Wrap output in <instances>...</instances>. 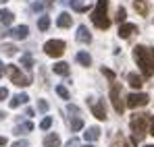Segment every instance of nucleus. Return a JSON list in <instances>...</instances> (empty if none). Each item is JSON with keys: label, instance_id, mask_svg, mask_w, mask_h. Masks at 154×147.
I'll list each match as a JSON object with an SVG mask.
<instances>
[{"label": "nucleus", "instance_id": "obj_1", "mask_svg": "<svg viewBox=\"0 0 154 147\" xmlns=\"http://www.w3.org/2000/svg\"><path fill=\"white\" fill-rule=\"evenodd\" d=\"M133 58L137 62V66L142 69L144 77H152L154 75V50L146 46H135L133 48Z\"/></svg>", "mask_w": 154, "mask_h": 147}, {"label": "nucleus", "instance_id": "obj_2", "mask_svg": "<svg viewBox=\"0 0 154 147\" xmlns=\"http://www.w3.org/2000/svg\"><path fill=\"white\" fill-rule=\"evenodd\" d=\"M150 122V116L148 114H133V118H131V131H133V145H137L142 139H144V135H146V126Z\"/></svg>", "mask_w": 154, "mask_h": 147}, {"label": "nucleus", "instance_id": "obj_3", "mask_svg": "<svg viewBox=\"0 0 154 147\" xmlns=\"http://www.w3.org/2000/svg\"><path fill=\"white\" fill-rule=\"evenodd\" d=\"M106 8H108V0H98L96 2V10L92 13V23L98 29H108L110 27V19L106 15Z\"/></svg>", "mask_w": 154, "mask_h": 147}, {"label": "nucleus", "instance_id": "obj_4", "mask_svg": "<svg viewBox=\"0 0 154 147\" xmlns=\"http://www.w3.org/2000/svg\"><path fill=\"white\" fill-rule=\"evenodd\" d=\"M6 73L11 77V81L17 85V87H27L29 83H31V77H25V75L19 71V66H15V64H11V66H6Z\"/></svg>", "mask_w": 154, "mask_h": 147}, {"label": "nucleus", "instance_id": "obj_5", "mask_svg": "<svg viewBox=\"0 0 154 147\" xmlns=\"http://www.w3.org/2000/svg\"><path fill=\"white\" fill-rule=\"evenodd\" d=\"M110 101H112L115 112H117V114H123L125 104L121 101V87H119V83H117V81H112V83H110Z\"/></svg>", "mask_w": 154, "mask_h": 147}, {"label": "nucleus", "instance_id": "obj_6", "mask_svg": "<svg viewBox=\"0 0 154 147\" xmlns=\"http://www.w3.org/2000/svg\"><path fill=\"white\" fill-rule=\"evenodd\" d=\"M44 52L52 58H60L65 54V42L63 40H50V42L44 44Z\"/></svg>", "mask_w": 154, "mask_h": 147}, {"label": "nucleus", "instance_id": "obj_7", "mask_svg": "<svg viewBox=\"0 0 154 147\" xmlns=\"http://www.w3.org/2000/svg\"><path fill=\"white\" fill-rule=\"evenodd\" d=\"M148 96L146 93H129L127 96V106L129 108H142V106H146L148 104Z\"/></svg>", "mask_w": 154, "mask_h": 147}, {"label": "nucleus", "instance_id": "obj_8", "mask_svg": "<svg viewBox=\"0 0 154 147\" xmlns=\"http://www.w3.org/2000/svg\"><path fill=\"white\" fill-rule=\"evenodd\" d=\"M135 31H137V25L135 23H121L119 25V37H123V40L131 37Z\"/></svg>", "mask_w": 154, "mask_h": 147}, {"label": "nucleus", "instance_id": "obj_9", "mask_svg": "<svg viewBox=\"0 0 154 147\" xmlns=\"http://www.w3.org/2000/svg\"><path fill=\"white\" fill-rule=\"evenodd\" d=\"M90 106H92V112H94V116H96L98 120H106V108H104L102 101L92 99V101H90Z\"/></svg>", "mask_w": 154, "mask_h": 147}, {"label": "nucleus", "instance_id": "obj_10", "mask_svg": "<svg viewBox=\"0 0 154 147\" xmlns=\"http://www.w3.org/2000/svg\"><path fill=\"white\" fill-rule=\"evenodd\" d=\"M77 42H81V44H90L92 42V33H90V29L85 25L77 27Z\"/></svg>", "mask_w": 154, "mask_h": 147}, {"label": "nucleus", "instance_id": "obj_11", "mask_svg": "<svg viewBox=\"0 0 154 147\" xmlns=\"http://www.w3.org/2000/svg\"><path fill=\"white\" fill-rule=\"evenodd\" d=\"M27 33H29V27H27V25H19V27H15V29L8 31V35L15 37V40H25Z\"/></svg>", "mask_w": 154, "mask_h": 147}, {"label": "nucleus", "instance_id": "obj_12", "mask_svg": "<svg viewBox=\"0 0 154 147\" xmlns=\"http://www.w3.org/2000/svg\"><path fill=\"white\" fill-rule=\"evenodd\" d=\"M98 137H100V128H98V126H90V128L83 133V139H85V143H88V141H96Z\"/></svg>", "mask_w": 154, "mask_h": 147}, {"label": "nucleus", "instance_id": "obj_13", "mask_svg": "<svg viewBox=\"0 0 154 147\" xmlns=\"http://www.w3.org/2000/svg\"><path fill=\"white\" fill-rule=\"evenodd\" d=\"M71 23H73V17H71L69 13H60L58 19H56V25L63 27V29H65V27H71Z\"/></svg>", "mask_w": 154, "mask_h": 147}, {"label": "nucleus", "instance_id": "obj_14", "mask_svg": "<svg viewBox=\"0 0 154 147\" xmlns=\"http://www.w3.org/2000/svg\"><path fill=\"white\" fill-rule=\"evenodd\" d=\"M27 101H29V96L27 93H19V96H15V98L8 101V106L11 108H19L21 104H27Z\"/></svg>", "mask_w": 154, "mask_h": 147}, {"label": "nucleus", "instance_id": "obj_15", "mask_svg": "<svg viewBox=\"0 0 154 147\" xmlns=\"http://www.w3.org/2000/svg\"><path fill=\"white\" fill-rule=\"evenodd\" d=\"M44 145H46V147H58V145H60V137H58L56 133H50V135H46V139H44Z\"/></svg>", "mask_w": 154, "mask_h": 147}, {"label": "nucleus", "instance_id": "obj_16", "mask_svg": "<svg viewBox=\"0 0 154 147\" xmlns=\"http://www.w3.org/2000/svg\"><path fill=\"white\" fill-rule=\"evenodd\" d=\"M127 81H129V85H131L133 89H140V87L144 85V79H142V77H137L135 73H131V75H129V77H127Z\"/></svg>", "mask_w": 154, "mask_h": 147}, {"label": "nucleus", "instance_id": "obj_17", "mask_svg": "<svg viewBox=\"0 0 154 147\" xmlns=\"http://www.w3.org/2000/svg\"><path fill=\"white\" fill-rule=\"evenodd\" d=\"M13 19H15V15H13L11 10H6V8L0 10V23H2V25H11V23H13Z\"/></svg>", "mask_w": 154, "mask_h": 147}, {"label": "nucleus", "instance_id": "obj_18", "mask_svg": "<svg viewBox=\"0 0 154 147\" xmlns=\"http://www.w3.org/2000/svg\"><path fill=\"white\" fill-rule=\"evenodd\" d=\"M52 71L56 75H63V77H67L69 75V64L67 62H56L54 66H52Z\"/></svg>", "mask_w": 154, "mask_h": 147}, {"label": "nucleus", "instance_id": "obj_19", "mask_svg": "<svg viewBox=\"0 0 154 147\" xmlns=\"http://www.w3.org/2000/svg\"><path fill=\"white\" fill-rule=\"evenodd\" d=\"M77 62L83 64V66H90V64H92V56H90L88 52H79V54H77Z\"/></svg>", "mask_w": 154, "mask_h": 147}, {"label": "nucleus", "instance_id": "obj_20", "mask_svg": "<svg viewBox=\"0 0 154 147\" xmlns=\"http://www.w3.org/2000/svg\"><path fill=\"white\" fill-rule=\"evenodd\" d=\"M21 66H23V69H27V71L33 66V58H31L29 54H23V56H21Z\"/></svg>", "mask_w": 154, "mask_h": 147}, {"label": "nucleus", "instance_id": "obj_21", "mask_svg": "<svg viewBox=\"0 0 154 147\" xmlns=\"http://www.w3.org/2000/svg\"><path fill=\"white\" fill-rule=\"evenodd\" d=\"M135 10H137L140 15H146V13H148V6H146V2H144V0H135Z\"/></svg>", "mask_w": 154, "mask_h": 147}, {"label": "nucleus", "instance_id": "obj_22", "mask_svg": "<svg viewBox=\"0 0 154 147\" xmlns=\"http://www.w3.org/2000/svg\"><path fill=\"white\" fill-rule=\"evenodd\" d=\"M2 52H4L6 56H15V54H17V46H13V44H4V46H2Z\"/></svg>", "mask_w": 154, "mask_h": 147}, {"label": "nucleus", "instance_id": "obj_23", "mask_svg": "<svg viewBox=\"0 0 154 147\" xmlns=\"http://www.w3.org/2000/svg\"><path fill=\"white\" fill-rule=\"evenodd\" d=\"M81 128H83V120H81V118H73V120H71V131L77 133V131H81Z\"/></svg>", "mask_w": 154, "mask_h": 147}, {"label": "nucleus", "instance_id": "obj_24", "mask_svg": "<svg viewBox=\"0 0 154 147\" xmlns=\"http://www.w3.org/2000/svg\"><path fill=\"white\" fill-rule=\"evenodd\" d=\"M71 8L77 10V13H83V10H85V6H83V2H81V0H71Z\"/></svg>", "mask_w": 154, "mask_h": 147}, {"label": "nucleus", "instance_id": "obj_25", "mask_svg": "<svg viewBox=\"0 0 154 147\" xmlns=\"http://www.w3.org/2000/svg\"><path fill=\"white\" fill-rule=\"evenodd\" d=\"M38 27H40L42 31H46V29L50 27V19H48V17H40V21H38Z\"/></svg>", "mask_w": 154, "mask_h": 147}, {"label": "nucleus", "instance_id": "obj_26", "mask_svg": "<svg viewBox=\"0 0 154 147\" xmlns=\"http://www.w3.org/2000/svg\"><path fill=\"white\" fill-rule=\"evenodd\" d=\"M125 19H127V13H125V8H119V10H117V21H119V25L125 23Z\"/></svg>", "mask_w": 154, "mask_h": 147}, {"label": "nucleus", "instance_id": "obj_27", "mask_svg": "<svg viewBox=\"0 0 154 147\" xmlns=\"http://www.w3.org/2000/svg\"><path fill=\"white\" fill-rule=\"evenodd\" d=\"M50 126H52V118H50V116H46V118L40 122V128H42V131H48Z\"/></svg>", "mask_w": 154, "mask_h": 147}, {"label": "nucleus", "instance_id": "obj_28", "mask_svg": "<svg viewBox=\"0 0 154 147\" xmlns=\"http://www.w3.org/2000/svg\"><path fill=\"white\" fill-rule=\"evenodd\" d=\"M56 93H58V96H60L63 99H69V98H71V96H69V91H67L63 85H58V87H56Z\"/></svg>", "mask_w": 154, "mask_h": 147}, {"label": "nucleus", "instance_id": "obj_29", "mask_svg": "<svg viewBox=\"0 0 154 147\" xmlns=\"http://www.w3.org/2000/svg\"><path fill=\"white\" fill-rule=\"evenodd\" d=\"M21 131H33V124L25 122V124H21V126H17V133H19V135H21Z\"/></svg>", "mask_w": 154, "mask_h": 147}, {"label": "nucleus", "instance_id": "obj_30", "mask_svg": "<svg viewBox=\"0 0 154 147\" xmlns=\"http://www.w3.org/2000/svg\"><path fill=\"white\" fill-rule=\"evenodd\" d=\"M38 110H40V112H46V110H48V101L40 99V101H38Z\"/></svg>", "mask_w": 154, "mask_h": 147}, {"label": "nucleus", "instance_id": "obj_31", "mask_svg": "<svg viewBox=\"0 0 154 147\" xmlns=\"http://www.w3.org/2000/svg\"><path fill=\"white\" fill-rule=\"evenodd\" d=\"M6 98H8V89L6 87H0V101H4Z\"/></svg>", "mask_w": 154, "mask_h": 147}, {"label": "nucleus", "instance_id": "obj_32", "mask_svg": "<svg viewBox=\"0 0 154 147\" xmlns=\"http://www.w3.org/2000/svg\"><path fill=\"white\" fill-rule=\"evenodd\" d=\"M102 75H106L110 81H115V73H112V71H108V69H102Z\"/></svg>", "mask_w": 154, "mask_h": 147}, {"label": "nucleus", "instance_id": "obj_33", "mask_svg": "<svg viewBox=\"0 0 154 147\" xmlns=\"http://www.w3.org/2000/svg\"><path fill=\"white\" fill-rule=\"evenodd\" d=\"M13 147H27V141H17Z\"/></svg>", "mask_w": 154, "mask_h": 147}, {"label": "nucleus", "instance_id": "obj_34", "mask_svg": "<svg viewBox=\"0 0 154 147\" xmlns=\"http://www.w3.org/2000/svg\"><path fill=\"white\" fill-rule=\"evenodd\" d=\"M42 6H44L42 2H35V4H33V10H42Z\"/></svg>", "mask_w": 154, "mask_h": 147}, {"label": "nucleus", "instance_id": "obj_35", "mask_svg": "<svg viewBox=\"0 0 154 147\" xmlns=\"http://www.w3.org/2000/svg\"><path fill=\"white\" fill-rule=\"evenodd\" d=\"M67 147H77V141H75V139H73V141H69V143H67Z\"/></svg>", "mask_w": 154, "mask_h": 147}, {"label": "nucleus", "instance_id": "obj_36", "mask_svg": "<svg viewBox=\"0 0 154 147\" xmlns=\"http://www.w3.org/2000/svg\"><path fill=\"white\" fill-rule=\"evenodd\" d=\"M6 145V137H0V147H4Z\"/></svg>", "mask_w": 154, "mask_h": 147}, {"label": "nucleus", "instance_id": "obj_37", "mask_svg": "<svg viewBox=\"0 0 154 147\" xmlns=\"http://www.w3.org/2000/svg\"><path fill=\"white\" fill-rule=\"evenodd\" d=\"M4 75V62H0V77Z\"/></svg>", "mask_w": 154, "mask_h": 147}, {"label": "nucleus", "instance_id": "obj_38", "mask_svg": "<svg viewBox=\"0 0 154 147\" xmlns=\"http://www.w3.org/2000/svg\"><path fill=\"white\" fill-rule=\"evenodd\" d=\"M150 135H152V137H154V120H152V122H150Z\"/></svg>", "mask_w": 154, "mask_h": 147}, {"label": "nucleus", "instance_id": "obj_39", "mask_svg": "<svg viewBox=\"0 0 154 147\" xmlns=\"http://www.w3.org/2000/svg\"><path fill=\"white\" fill-rule=\"evenodd\" d=\"M52 2H54V0H44V4H52Z\"/></svg>", "mask_w": 154, "mask_h": 147}, {"label": "nucleus", "instance_id": "obj_40", "mask_svg": "<svg viewBox=\"0 0 154 147\" xmlns=\"http://www.w3.org/2000/svg\"><path fill=\"white\" fill-rule=\"evenodd\" d=\"M83 147H96V145H92V143H85V145H83Z\"/></svg>", "mask_w": 154, "mask_h": 147}, {"label": "nucleus", "instance_id": "obj_41", "mask_svg": "<svg viewBox=\"0 0 154 147\" xmlns=\"http://www.w3.org/2000/svg\"><path fill=\"white\" fill-rule=\"evenodd\" d=\"M4 116H6V114H4V112H0V118H4Z\"/></svg>", "mask_w": 154, "mask_h": 147}, {"label": "nucleus", "instance_id": "obj_42", "mask_svg": "<svg viewBox=\"0 0 154 147\" xmlns=\"http://www.w3.org/2000/svg\"><path fill=\"white\" fill-rule=\"evenodd\" d=\"M4 2H8V0H0V4H4Z\"/></svg>", "mask_w": 154, "mask_h": 147}, {"label": "nucleus", "instance_id": "obj_43", "mask_svg": "<svg viewBox=\"0 0 154 147\" xmlns=\"http://www.w3.org/2000/svg\"><path fill=\"white\" fill-rule=\"evenodd\" d=\"M144 147H154V145H144Z\"/></svg>", "mask_w": 154, "mask_h": 147}]
</instances>
